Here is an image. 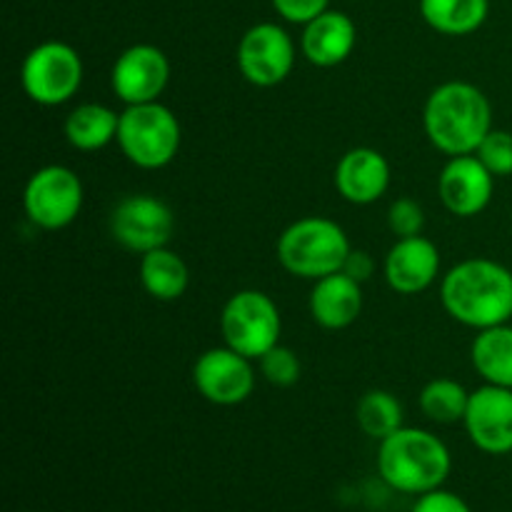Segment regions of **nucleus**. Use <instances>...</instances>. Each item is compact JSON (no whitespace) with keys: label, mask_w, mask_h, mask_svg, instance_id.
<instances>
[{"label":"nucleus","mask_w":512,"mask_h":512,"mask_svg":"<svg viewBox=\"0 0 512 512\" xmlns=\"http://www.w3.org/2000/svg\"><path fill=\"white\" fill-rule=\"evenodd\" d=\"M440 298L450 318L485 330L510 323L512 273L490 258H470L445 273Z\"/></svg>","instance_id":"nucleus-1"},{"label":"nucleus","mask_w":512,"mask_h":512,"mask_svg":"<svg viewBox=\"0 0 512 512\" xmlns=\"http://www.w3.org/2000/svg\"><path fill=\"white\" fill-rule=\"evenodd\" d=\"M423 123L430 143L445 155H473L493 130V108L478 85L450 80L430 93Z\"/></svg>","instance_id":"nucleus-2"},{"label":"nucleus","mask_w":512,"mask_h":512,"mask_svg":"<svg viewBox=\"0 0 512 512\" xmlns=\"http://www.w3.org/2000/svg\"><path fill=\"white\" fill-rule=\"evenodd\" d=\"M453 470L450 450L438 435L420 428H400L378 448V473L388 488L405 495H425L443 488Z\"/></svg>","instance_id":"nucleus-3"},{"label":"nucleus","mask_w":512,"mask_h":512,"mask_svg":"<svg viewBox=\"0 0 512 512\" xmlns=\"http://www.w3.org/2000/svg\"><path fill=\"white\" fill-rule=\"evenodd\" d=\"M350 240L335 220L310 218L295 220L278 240V260L295 278L320 280L340 273L350 255Z\"/></svg>","instance_id":"nucleus-4"},{"label":"nucleus","mask_w":512,"mask_h":512,"mask_svg":"<svg viewBox=\"0 0 512 512\" xmlns=\"http://www.w3.org/2000/svg\"><path fill=\"white\" fill-rule=\"evenodd\" d=\"M118 145L125 158L143 170L173 163L180 150V123L163 103L128 105L120 113Z\"/></svg>","instance_id":"nucleus-5"},{"label":"nucleus","mask_w":512,"mask_h":512,"mask_svg":"<svg viewBox=\"0 0 512 512\" xmlns=\"http://www.w3.org/2000/svg\"><path fill=\"white\" fill-rule=\"evenodd\" d=\"M280 310L270 295L260 290H240L230 295L220 313V333L228 348L250 360H260L280 343Z\"/></svg>","instance_id":"nucleus-6"},{"label":"nucleus","mask_w":512,"mask_h":512,"mask_svg":"<svg viewBox=\"0 0 512 512\" xmlns=\"http://www.w3.org/2000/svg\"><path fill=\"white\" fill-rule=\"evenodd\" d=\"M25 95L38 105H63L83 85V60L78 50L60 40L40 43L25 55L20 68Z\"/></svg>","instance_id":"nucleus-7"},{"label":"nucleus","mask_w":512,"mask_h":512,"mask_svg":"<svg viewBox=\"0 0 512 512\" xmlns=\"http://www.w3.org/2000/svg\"><path fill=\"white\" fill-rule=\"evenodd\" d=\"M23 205L28 218L43 230H63L83 208V183L65 165H45L30 175Z\"/></svg>","instance_id":"nucleus-8"},{"label":"nucleus","mask_w":512,"mask_h":512,"mask_svg":"<svg viewBox=\"0 0 512 512\" xmlns=\"http://www.w3.org/2000/svg\"><path fill=\"white\" fill-rule=\"evenodd\" d=\"M173 210L155 195H128L110 213V235L130 253L145 255L173 238Z\"/></svg>","instance_id":"nucleus-9"},{"label":"nucleus","mask_w":512,"mask_h":512,"mask_svg":"<svg viewBox=\"0 0 512 512\" xmlns=\"http://www.w3.org/2000/svg\"><path fill=\"white\" fill-rule=\"evenodd\" d=\"M293 65V38L278 23H258L240 38L238 68L248 83L273 88L288 78Z\"/></svg>","instance_id":"nucleus-10"},{"label":"nucleus","mask_w":512,"mask_h":512,"mask_svg":"<svg viewBox=\"0 0 512 512\" xmlns=\"http://www.w3.org/2000/svg\"><path fill=\"white\" fill-rule=\"evenodd\" d=\"M193 383L198 393L213 405H240L255 390L250 358L233 348H210L195 360Z\"/></svg>","instance_id":"nucleus-11"},{"label":"nucleus","mask_w":512,"mask_h":512,"mask_svg":"<svg viewBox=\"0 0 512 512\" xmlns=\"http://www.w3.org/2000/svg\"><path fill=\"white\" fill-rule=\"evenodd\" d=\"M170 80V63L155 45H130L118 55L110 70L113 93L125 105L155 103Z\"/></svg>","instance_id":"nucleus-12"},{"label":"nucleus","mask_w":512,"mask_h":512,"mask_svg":"<svg viewBox=\"0 0 512 512\" xmlns=\"http://www.w3.org/2000/svg\"><path fill=\"white\" fill-rule=\"evenodd\" d=\"M463 423L478 450L488 455L512 453V388L485 383L470 393Z\"/></svg>","instance_id":"nucleus-13"},{"label":"nucleus","mask_w":512,"mask_h":512,"mask_svg":"<svg viewBox=\"0 0 512 512\" xmlns=\"http://www.w3.org/2000/svg\"><path fill=\"white\" fill-rule=\"evenodd\" d=\"M495 175L480 163L478 155H455L448 160L438 180V193L445 208L458 218L480 215L493 200Z\"/></svg>","instance_id":"nucleus-14"},{"label":"nucleus","mask_w":512,"mask_h":512,"mask_svg":"<svg viewBox=\"0 0 512 512\" xmlns=\"http://www.w3.org/2000/svg\"><path fill=\"white\" fill-rule=\"evenodd\" d=\"M440 275V250L433 240L415 235L398 238L385 258V280L400 295L428 290Z\"/></svg>","instance_id":"nucleus-15"},{"label":"nucleus","mask_w":512,"mask_h":512,"mask_svg":"<svg viewBox=\"0 0 512 512\" xmlns=\"http://www.w3.org/2000/svg\"><path fill=\"white\" fill-rule=\"evenodd\" d=\"M390 185V163L375 148H353L335 168V188L353 205H370L385 195Z\"/></svg>","instance_id":"nucleus-16"},{"label":"nucleus","mask_w":512,"mask_h":512,"mask_svg":"<svg viewBox=\"0 0 512 512\" xmlns=\"http://www.w3.org/2000/svg\"><path fill=\"white\" fill-rule=\"evenodd\" d=\"M363 313V283L343 270L315 280L310 293V315L325 330H343Z\"/></svg>","instance_id":"nucleus-17"},{"label":"nucleus","mask_w":512,"mask_h":512,"mask_svg":"<svg viewBox=\"0 0 512 512\" xmlns=\"http://www.w3.org/2000/svg\"><path fill=\"white\" fill-rule=\"evenodd\" d=\"M358 43L355 23L345 13L325 10L318 18L305 23L303 30V55L318 68H335L350 58Z\"/></svg>","instance_id":"nucleus-18"},{"label":"nucleus","mask_w":512,"mask_h":512,"mask_svg":"<svg viewBox=\"0 0 512 512\" xmlns=\"http://www.w3.org/2000/svg\"><path fill=\"white\" fill-rule=\"evenodd\" d=\"M118 128L120 115L100 103L78 105L65 118V138L75 150H85V153H93L118 140Z\"/></svg>","instance_id":"nucleus-19"},{"label":"nucleus","mask_w":512,"mask_h":512,"mask_svg":"<svg viewBox=\"0 0 512 512\" xmlns=\"http://www.w3.org/2000/svg\"><path fill=\"white\" fill-rule=\"evenodd\" d=\"M470 360L485 383L512 388V325L480 330L470 348Z\"/></svg>","instance_id":"nucleus-20"},{"label":"nucleus","mask_w":512,"mask_h":512,"mask_svg":"<svg viewBox=\"0 0 512 512\" xmlns=\"http://www.w3.org/2000/svg\"><path fill=\"white\" fill-rule=\"evenodd\" d=\"M140 283H143L145 293L153 295L155 300L170 303V300H178L188 290V265L168 245L150 250L140 258Z\"/></svg>","instance_id":"nucleus-21"},{"label":"nucleus","mask_w":512,"mask_h":512,"mask_svg":"<svg viewBox=\"0 0 512 512\" xmlns=\"http://www.w3.org/2000/svg\"><path fill=\"white\" fill-rule=\"evenodd\" d=\"M490 0H420V15L443 35H470L488 20Z\"/></svg>","instance_id":"nucleus-22"},{"label":"nucleus","mask_w":512,"mask_h":512,"mask_svg":"<svg viewBox=\"0 0 512 512\" xmlns=\"http://www.w3.org/2000/svg\"><path fill=\"white\" fill-rule=\"evenodd\" d=\"M468 403L470 393L465 390V385L450 378L430 380L420 393V410L425 413V418L440 425H453L465 420Z\"/></svg>","instance_id":"nucleus-23"},{"label":"nucleus","mask_w":512,"mask_h":512,"mask_svg":"<svg viewBox=\"0 0 512 512\" xmlns=\"http://www.w3.org/2000/svg\"><path fill=\"white\" fill-rule=\"evenodd\" d=\"M355 418H358L360 430L380 443L403 428V405L388 390H370L360 398Z\"/></svg>","instance_id":"nucleus-24"},{"label":"nucleus","mask_w":512,"mask_h":512,"mask_svg":"<svg viewBox=\"0 0 512 512\" xmlns=\"http://www.w3.org/2000/svg\"><path fill=\"white\" fill-rule=\"evenodd\" d=\"M300 370H303V365H300L295 350L285 348L280 343L260 358V373L275 388H290V385L298 383Z\"/></svg>","instance_id":"nucleus-25"},{"label":"nucleus","mask_w":512,"mask_h":512,"mask_svg":"<svg viewBox=\"0 0 512 512\" xmlns=\"http://www.w3.org/2000/svg\"><path fill=\"white\" fill-rule=\"evenodd\" d=\"M480 163L495 175V178H508L512 175V133L508 130H490L480 148L475 150Z\"/></svg>","instance_id":"nucleus-26"},{"label":"nucleus","mask_w":512,"mask_h":512,"mask_svg":"<svg viewBox=\"0 0 512 512\" xmlns=\"http://www.w3.org/2000/svg\"><path fill=\"white\" fill-rule=\"evenodd\" d=\"M388 225L398 238H415V235H423V205L413 198H398L388 210Z\"/></svg>","instance_id":"nucleus-27"},{"label":"nucleus","mask_w":512,"mask_h":512,"mask_svg":"<svg viewBox=\"0 0 512 512\" xmlns=\"http://www.w3.org/2000/svg\"><path fill=\"white\" fill-rule=\"evenodd\" d=\"M410 512H473L470 505L460 498L458 493H450V490H430V493L418 495L415 505Z\"/></svg>","instance_id":"nucleus-28"},{"label":"nucleus","mask_w":512,"mask_h":512,"mask_svg":"<svg viewBox=\"0 0 512 512\" xmlns=\"http://www.w3.org/2000/svg\"><path fill=\"white\" fill-rule=\"evenodd\" d=\"M273 8L288 23H310L328 10V0H273Z\"/></svg>","instance_id":"nucleus-29"},{"label":"nucleus","mask_w":512,"mask_h":512,"mask_svg":"<svg viewBox=\"0 0 512 512\" xmlns=\"http://www.w3.org/2000/svg\"><path fill=\"white\" fill-rule=\"evenodd\" d=\"M343 273L350 275L353 280H358V283H365V280L373 278L375 273L373 255L365 253V250H350L348 260H345L343 265Z\"/></svg>","instance_id":"nucleus-30"}]
</instances>
